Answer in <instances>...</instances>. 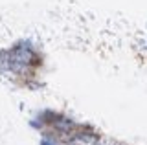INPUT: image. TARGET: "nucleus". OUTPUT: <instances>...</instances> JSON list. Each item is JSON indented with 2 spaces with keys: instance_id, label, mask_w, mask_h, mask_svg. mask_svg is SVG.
Masks as SVG:
<instances>
[{
  "instance_id": "f257e3e1",
  "label": "nucleus",
  "mask_w": 147,
  "mask_h": 145,
  "mask_svg": "<svg viewBox=\"0 0 147 145\" xmlns=\"http://www.w3.org/2000/svg\"><path fill=\"white\" fill-rule=\"evenodd\" d=\"M40 145H57V143H55L53 140H46V138H44L42 142H40Z\"/></svg>"
}]
</instances>
